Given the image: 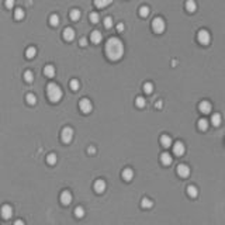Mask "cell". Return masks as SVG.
<instances>
[{
    "label": "cell",
    "mask_w": 225,
    "mask_h": 225,
    "mask_svg": "<svg viewBox=\"0 0 225 225\" xmlns=\"http://www.w3.org/2000/svg\"><path fill=\"white\" fill-rule=\"evenodd\" d=\"M106 55L110 61H120L124 55V44L118 38H110L106 44Z\"/></svg>",
    "instance_id": "6da1fadb"
},
{
    "label": "cell",
    "mask_w": 225,
    "mask_h": 225,
    "mask_svg": "<svg viewBox=\"0 0 225 225\" xmlns=\"http://www.w3.org/2000/svg\"><path fill=\"white\" fill-rule=\"evenodd\" d=\"M47 94H48L49 101H52V103H58V101L62 98L64 93H62V90H61V87H59L58 85H55V83H49V85L47 86Z\"/></svg>",
    "instance_id": "7a4b0ae2"
},
{
    "label": "cell",
    "mask_w": 225,
    "mask_h": 225,
    "mask_svg": "<svg viewBox=\"0 0 225 225\" xmlns=\"http://www.w3.org/2000/svg\"><path fill=\"white\" fill-rule=\"evenodd\" d=\"M165 21L163 19H160V17H156V19H154V21H152V30H154V32H156V34H162V32L165 31Z\"/></svg>",
    "instance_id": "3957f363"
},
{
    "label": "cell",
    "mask_w": 225,
    "mask_h": 225,
    "mask_svg": "<svg viewBox=\"0 0 225 225\" xmlns=\"http://www.w3.org/2000/svg\"><path fill=\"white\" fill-rule=\"evenodd\" d=\"M73 130L70 127H65L62 130V134H61V138H62V142L64 143H70L72 139H73Z\"/></svg>",
    "instance_id": "277c9868"
},
{
    "label": "cell",
    "mask_w": 225,
    "mask_h": 225,
    "mask_svg": "<svg viewBox=\"0 0 225 225\" xmlns=\"http://www.w3.org/2000/svg\"><path fill=\"white\" fill-rule=\"evenodd\" d=\"M79 109L83 114H89L93 110V104L89 98H82V100L79 101Z\"/></svg>",
    "instance_id": "5b68a950"
},
{
    "label": "cell",
    "mask_w": 225,
    "mask_h": 225,
    "mask_svg": "<svg viewBox=\"0 0 225 225\" xmlns=\"http://www.w3.org/2000/svg\"><path fill=\"white\" fill-rule=\"evenodd\" d=\"M197 38H199V42L201 45H208L210 41H211V35L207 30H200L199 34H197Z\"/></svg>",
    "instance_id": "8992f818"
},
{
    "label": "cell",
    "mask_w": 225,
    "mask_h": 225,
    "mask_svg": "<svg viewBox=\"0 0 225 225\" xmlns=\"http://www.w3.org/2000/svg\"><path fill=\"white\" fill-rule=\"evenodd\" d=\"M0 214H2V218H4V220H10V218L13 217V208H11V205L4 204V205L2 207V210H0Z\"/></svg>",
    "instance_id": "52a82bcc"
},
{
    "label": "cell",
    "mask_w": 225,
    "mask_h": 225,
    "mask_svg": "<svg viewBox=\"0 0 225 225\" xmlns=\"http://www.w3.org/2000/svg\"><path fill=\"white\" fill-rule=\"evenodd\" d=\"M184 152H186V146H184V143L183 142H176L175 145H173V154L176 155V156H182V155H184Z\"/></svg>",
    "instance_id": "ba28073f"
},
{
    "label": "cell",
    "mask_w": 225,
    "mask_h": 225,
    "mask_svg": "<svg viewBox=\"0 0 225 225\" xmlns=\"http://www.w3.org/2000/svg\"><path fill=\"white\" fill-rule=\"evenodd\" d=\"M177 175L180 177H188L190 175V167L187 165H179L177 166Z\"/></svg>",
    "instance_id": "9c48e42d"
},
{
    "label": "cell",
    "mask_w": 225,
    "mask_h": 225,
    "mask_svg": "<svg viewBox=\"0 0 225 225\" xmlns=\"http://www.w3.org/2000/svg\"><path fill=\"white\" fill-rule=\"evenodd\" d=\"M61 203L64 204V205H69V204L72 203V193L68 190L62 191L61 193Z\"/></svg>",
    "instance_id": "30bf717a"
},
{
    "label": "cell",
    "mask_w": 225,
    "mask_h": 225,
    "mask_svg": "<svg viewBox=\"0 0 225 225\" xmlns=\"http://www.w3.org/2000/svg\"><path fill=\"white\" fill-rule=\"evenodd\" d=\"M106 182L104 180H96L94 182V191L97 194H101V193H104V190H106Z\"/></svg>",
    "instance_id": "8fae6325"
},
{
    "label": "cell",
    "mask_w": 225,
    "mask_h": 225,
    "mask_svg": "<svg viewBox=\"0 0 225 225\" xmlns=\"http://www.w3.org/2000/svg\"><path fill=\"white\" fill-rule=\"evenodd\" d=\"M199 109H200V111H201L203 114H208V113H211L212 106H211V103H210V101L204 100V101H201V103H200Z\"/></svg>",
    "instance_id": "7c38bea8"
},
{
    "label": "cell",
    "mask_w": 225,
    "mask_h": 225,
    "mask_svg": "<svg viewBox=\"0 0 225 225\" xmlns=\"http://www.w3.org/2000/svg\"><path fill=\"white\" fill-rule=\"evenodd\" d=\"M101 40H103V37H101L100 31H93L92 34H90V41H92L93 44H100Z\"/></svg>",
    "instance_id": "4fadbf2b"
},
{
    "label": "cell",
    "mask_w": 225,
    "mask_h": 225,
    "mask_svg": "<svg viewBox=\"0 0 225 225\" xmlns=\"http://www.w3.org/2000/svg\"><path fill=\"white\" fill-rule=\"evenodd\" d=\"M221 122H222V117H221V114L218 113H214L211 115V124L214 125V127H218V125H221Z\"/></svg>",
    "instance_id": "5bb4252c"
},
{
    "label": "cell",
    "mask_w": 225,
    "mask_h": 225,
    "mask_svg": "<svg viewBox=\"0 0 225 225\" xmlns=\"http://www.w3.org/2000/svg\"><path fill=\"white\" fill-rule=\"evenodd\" d=\"M160 143L163 148H169V146H172V138L169 137V135H162L160 137Z\"/></svg>",
    "instance_id": "9a60e30c"
},
{
    "label": "cell",
    "mask_w": 225,
    "mask_h": 225,
    "mask_svg": "<svg viewBox=\"0 0 225 225\" xmlns=\"http://www.w3.org/2000/svg\"><path fill=\"white\" fill-rule=\"evenodd\" d=\"M122 179L125 180V182H131L134 177V172H132V169H124L122 170Z\"/></svg>",
    "instance_id": "2e32d148"
},
{
    "label": "cell",
    "mask_w": 225,
    "mask_h": 225,
    "mask_svg": "<svg viewBox=\"0 0 225 225\" xmlns=\"http://www.w3.org/2000/svg\"><path fill=\"white\" fill-rule=\"evenodd\" d=\"M186 10L188 11V13H194V11L197 10V4L194 0H187L186 2Z\"/></svg>",
    "instance_id": "e0dca14e"
},
{
    "label": "cell",
    "mask_w": 225,
    "mask_h": 225,
    "mask_svg": "<svg viewBox=\"0 0 225 225\" xmlns=\"http://www.w3.org/2000/svg\"><path fill=\"white\" fill-rule=\"evenodd\" d=\"M172 160H173L172 156H170V155L167 154V152H165V154H162V155H160V162L165 165V166H169V165L172 163Z\"/></svg>",
    "instance_id": "ac0fdd59"
},
{
    "label": "cell",
    "mask_w": 225,
    "mask_h": 225,
    "mask_svg": "<svg viewBox=\"0 0 225 225\" xmlns=\"http://www.w3.org/2000/svg\"><path fill=\"white\" fill-rule=\"evenodd\" d=\"M111 3H113V0H94V6L97 8H104L109 4H111Z\"/></svg>",
    "instance_id": "d6986e66"
},
{
    "label": "cell",
    "mask_w": 225,
    "mask_h": 225,
    "mask_svg": "<svg viewBox=\"0 0 225 225\" xmlns=\"http://www.w3.org/2000/svg\"><path fill=\"white\" fill-rule=\"evenodd\" d=\"M44 75L47 77H53L55 76V68H53L52 65H47V66L44 68Z\"/></svg>",
    "instance_id": "ffe728a7"
},
{
    "label": "cell",
    "mask_w": 225,
    "mask_h": 225,
    "mask_svg": "<svg viewBox=\"0 0 225 225\" xmlns=\"http://www.w3.org/2000/svg\"><path fill=\"white\" fill-rule=\"evenodd\" d=\"M64 38L66 41H72L75 38V31L72 28H65L64 30Z\"/></svg>",
    "instance_id": "44dd1931"
},
{
    "label": "cell",
    "mask_w": 225,
    "mask_h": 225,
    "mask_svg": "<svg viewBox=\"0 0 225 225\" xmlns=\"http://www.w3.org/2000/svg\"><path fill=\"white\" fill-rule=\"evenodd\" d=\"M187 194L191 197V199H194V197H197V196H199V190H197V187H196V186L190 184V186L187 187Z\"/></svg>",
    "instance_id": "7402d4cb"
},
{
    "label": "cell",
    "mask_w": 225,
    "mask_h": 225,
    "mask_svg": "<svg viewBox=\"0 0 225 225\" xmlns=\"http://www.w3.org/2000/svg\"><path fill=\"white\" fill-rule=\"evenodd\" d=\"M35 55H37V49H35L34 47H28V48H27V51H25V56H27V58L32 59Z\"/></svg>",
    "instance_id": "603a6c76"
},
{
    "label": "cell",
    "mask_w": 225,
    "mask_h": 225,
    "mask_svg": "<svg viewBox=\"0 0 225 225\" xmlns=\"http://www.w3.org/2000/svg\"><path fill=\"white\" fill-rule=\"evenodd\" d=\"M85 214H86V211H85V208H83L82 205H79V207L75 208V215H76L77 218H83L85 217Z\"/></svg>",
    "instance_id": "cb8c5ba5"
},
{
    "label": "cell",
    "mask_w": 225,
    "mask_h": 225,
    "mask_svg": "<svg viewBox=\"0 0 225 225\" xmlns=\"http://www.w3.org/2000/svg\"><path fill=\"white\" fill-rule=\"evenodd\" d=\"M24 80H25L27 83L34 82V73H32L31 70H25V73H24Z\"/></svg>",
    "instance_id": "d4e9b609"
},
{
    "label": "cell",
    "mask_w": 225,
    "mask_h": 225,
    "mask_svg": "<svg viewBox=\"0 0 225 225\" xmlns=\"http://www.w3.org/2000/svg\"><path fill=\"white\" fill-rule=\"evenodd\" d=\"M25 100L28 104H31V106H34L35 103H37V97H35V94H32V93H28V94L25 96Z\"/></svg>",
    "instance_id": "484cf974"
},
{
    "label": "cell",
    "mask_w": 225,
    "mask_h": 225,
    "mask_svg": "<svg viewBox=\"0 0 225 225\" xmlns=\"http://www.w3.org/2000/svg\"><path fill=\"white\" fill-rule=\"evenodd\" d=\"M47 162H48V165H52V166H53V165L58 162V156H56L55 154H49L47 156Z\"/></svg>",
    "instance_id": "4316f807"
},
{
    "label": "cell",
    "mask_w": 225,
    "mask_h": 225,
    "mask_svg": "<svg viewBox=\"0 0 225 225\" xmlns=\"http://www.w3.org/2000/svg\"><path fill=\"white\" fill-rule=\"evenodd\" d=\"M14 19H16L17 21L24 19V10L23 8H16V10H14Z\"/></svg>",
    "instance_id": "83f0119b"
},
{
    "label": "cell",
    "mask_w": 225,
    "mask_h": 225,
    "mask_svg": "<svg viewBox=\"0 0 225 225\" xmlns=\"http://www.w3.org/2000/svg\"><path fill=\"white\" fill-rule=\"evenodd\" d=\"M199 128L201 131H207V128H208V121H207L205 118L199 120Z\"/></svg>",
    "instance_id": "f1b7e54d"
},
{
    "label": "cell",
    "mask_w": 225,
    "mask_h": 225,
    "mask_svg": "<svg viewBox=\"0 0 225 225\" xmlns=\"http://www.w3.org/2000/svg\"><path fill=\"white\" fill-rule=\"evenodd\" d=\"M143 92H145L146 94H151V93L154 92V85H152L151 82H146L145 85H143Z\"/></svg>",
    "instance_id": "f546056e"
},
{
    "label": "cell",
    "mask_w": 225,
    "mask_h": 225,
    "mask_svg": "<svg viewBox=\"0 0 225 225\" xmlns=\"http://www.w3.org/2000/svg\"><path fill=\"white\" fill-rule=\"evenodd\" d=\"M70 19L73 20V21H77V20L80 19V10H77V8L72 10L70 11Z\"/></svg>",
    "instance_id": "4dcf8cb0"
},
{
    "label": "cell",
    "mask_w": 225,
    "mask_h": 225,
    "mask_svg": "<svg viewBox=\"0 0 225 225\" xmlns=\"http://www.w3.org/2000/svg\"><path fill=\"white\" fill-rule=\"evenodd\" d=\"M141 205H142V208H151L152 205H154V203L151 201L149 199H142V201H141Z\"/></svg>",
    "instance_id": "1f68e13d"
},
{
    "label": "cell",
    "mask_w": 225,
    "mask_h": 225,
    "mask_svg": "<svg viewBox=\"0 0 225 225\" xmlns=\"http://www.w3.org/2000/svg\"><path fill=\"white\" fill-rule=\"evenodd\" d=\"M49 23H51V25L52 27H56L59 24V17L56 16V14H52V16L49 17Z\"/></svg>",
    "instance_id": "d6a6232c"
},
{
    "label": "cell",
    "mask_w": 225,
    "mask_h": 225,
    "mask_svg": "<svg viewBox=\"0 0 225 225\" xmlns=\"http://www.w3.org/2000/svg\"><path fill=\"white\" fill-rule=\"evenodd\" d=\"M135 104H137V107H139V109H142V107H145L146 101L143 97H137L135 98Z\"/></svg>",
    "instance_id": "836d02e7"
},
{
    "label": "cell",
    "mask_w": 225,
    "mask_h": 225,
    "mask_svg": "<svg viewBox=\"0 0 225 225\" xmlns=\"http://www.w3.org/2000/svg\"><path fill=\"white\" fill-rule=\"evenodd\" d=\"M139 14H141V17H148L149 16V7L142 6V7L139 8Z\"/></svg>",
    "instance_id": "e575fe53"
},
{
    "label": "cell",
    "mask_w": 225,
    "mask_h": 225,
    "mask_svg": "<svg viewBox=\"0 0 225 225\" xmlns=\"http://www.w3.org/2000/svg\"><path fill=\"white\" fill-rule=\"evenodd\" d=\"M79 87H80V83H79V80H76V79L70 80V89L73 90V92H76V90H79Z\"/></svg>",
    "instance_id": "d590c367"
},
{
    "label": "cell",
    "mask_w": 225,
    "mask_h": 225,
    "mask_svg": "<svg viewBox=\"0 0 225 225\" xmlns=\"http://www.w3.org/2000/svg\"><path fill=\"white\" fill-rule=\"evenodd\" d=\"M98 20H100V17H98L97 13H90V21H92L93 24H97Z\"/></svg>",
    "instance_id": "8d00e7d4"
},
{
    "label": "cell",
    "mask_w": 225,
    "mask_h": 225,
    "mask_svg": "<svg viewBox=\"0 0 225 225\" xmlns=\"http://www.w3.org/2000/svg\"><path fill=\"white\" fill-rule=\"evenodd\" d=\"M104 27H106V28H111L113 27V19L111 17H106V19H104Z\"/></svg>",
    "instance_id": "74e56055"
},
{
    "label": "cell",
    "mask_w": 225,
    "mask_h": 225,
    "mask_svg": "<svg viewBox=\"0 0 225 225\" xmlns=\"http://www.w3.org/2000/svg\"><path fill=\"white\" fill-rule=\"evenodd\" d=\"M14 3H16V0H6L4 2V6L7 8H13L14 7Z\"/></svg>",
    "instance_id": "f35d334b"
},
{
    "label": "cell",
    "mask_w": 225,
    "mask_h": 225,
    "mask_svg": "<svg viewBox=\"0 0 225 225\" xmlns=\"http://www.w3.org/2000/svg\"><path fill=\"white\" fill-rule=\"evenodd\" d=\"M79 45H80V47H86V45H87V40H86L85 37H83V38H80Z\"/></svg>",
    "instance_id": "ab89813d"
},
{
    "label": "cell",
    "mask_w": 225,
    "mask_h": 225,
    "mask_svg": "<svg viewBox=\"0 0 225 225\" xmlns=\"http://www.w3.org/2000/svg\"><path fill=\"white\" fill-rule=\"evenodd\" d=\"M117 30H118V32H121V31H124V24H121L120 23L118 25H117Z\"/></svg>",
    "instance_id": "60d3db41"
},
{
    "label": "cell",
    "mask_w": 225,
    "mask_h": 225,
    "mask_svg": "<svg viewBox=\"0 0 225 225\" xmlns=\"http://www.w3.org/2000/svg\"><path fill=\"white\" fill-rule=\"evenodd\" d=\"M14 225H25V224H24V221H21V220H17V221H14Z\"/></svg>",
    "instance_id": "b9f144b4"
},
{
    "label": "cell",
    "mask_w": 225,
    "mask_h": 225,
    "mask_svg": "<svg viewBox=\"0 0 225 225\" xmlns=\"http://www.w3.org/2000/svg\"><path fill=\"white\" fill-rule=\"evenodd\" d=\"M94 151H96V149L93 148V146H90V148H89V152H90V155H93V154H94Z\"/></svg>",
    "instance_id": "7bdbcfd3"
},
{
    "label": "cell",
    "mask_w": 225,
    "mask_h": 225,
    "mask_svg": "<svg viewBox=\"0 0 225 225\" xmlns=\"http://www.w3.org/2000/svg\"><path fill=\"white\" fill-rule=\"evenodd\" d=\"M156 107H159V109H160V107H162V101H158V103H156Z\"/></svg>",
    "instance_id": "ee69618b"
}]
</instances>
